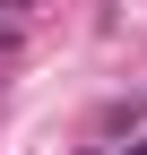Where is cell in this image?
<instances>
[{
	"label": "cell",
	"mask_w": 147,
	"mask_h": 155,
	"mask_svg": "<svg viewBox=\"0 0 147 155\" xmlns=\"http://www.w3.org/2000/svg\"><path fill=\"white\" fill-rule=\"evenodd\" d=\"M121 155H147V138H138V147H121Z\"/></svg>",
	"instance_id": "obj_1"
}]
</instances>
